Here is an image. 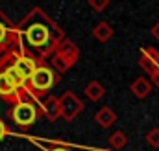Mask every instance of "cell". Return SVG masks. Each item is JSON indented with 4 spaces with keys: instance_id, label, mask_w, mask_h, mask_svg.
<instances>
[{
    "instance_id": "cell-9",
    "label": "cell",
    "mask_w": 159,
    "mask_h": 151,
    "mask_svg": "<svg viewBox=\"0 0 159 151\" xmlns=\"http://www.w3.org/2000/svg\"><path fill=\"white\" fill-rule=\"evenodd\" d=\"M26 140H30L41 151H76V148L72 144L59 142V140H43V138H35V136H28Z\"/></svg>"
},
{
    "instance_id": "cell-19",
    "label": "cell",
    "mask_w": 159,
    "mask_h": 151,
    "mask_svg": "<svg viewBox=\"0 0 159 151\" xmlns=\"http://www.w3.org/2000/svg\"><path fill=\"white\" fill-rule=\"evenodd\" d=\"M150 33H152V37L156 39V41H159V20L152 26V30H150Z\"/></svg>"
},
{
    "instance_id": "cell-4",
    "label": "cell",
    "mask_w": 159,
    "mask_h": 151,
    "mask_svg": "<svg viewBox=\"0 0 159 151\" xmlns=\"http://www.w3.org/2000/svg\"><path fill=\"white\" fill-rule=\"evenodd\" d=\"M48 59H50V67H52L56 72L63 74V72L70 70V68L78 63L80 48L69 37H65L59 44H57V48L54 50V54H52Z\"/></svg>"
},
{
    "instance_id": "cell-7",
    "label": "cell",
    "mask_w": 159,
    "mask_h": 151,
    "mask_svg": "<svg viewBox=\"0 0 159 151\" xmlns=\"http://www.w3.org/2000/svg\"><path fill=\"white\" fill-rule=\"evenodd\" d=\"M0 100H4L9 105H15L20 100H34V98L26 92H20L9 76L6 72H0Z\"/></svg>"
},
{
    "instance_id": "cell-1",
    "label": "cell",
    "mask_w": 159,
    "mask_h": 151,
    "mask_svg": "<svg viewBox=\"0 0 159 151\" xmlns=\"http://www.w3.org/2000/svg\"><path fill=\"white\" fill-rule=\"evenodd\" d=\"M17 32L22 54L32 55L39 63L46 61L54 54L57 44L67 37L57 22L41 7H32L24 15V19L17 24Z\"/></svg>"
},
{
    "instance_id": "cell-10",
    "label": "cell",
    "mask_w": 159,
    "mask_h": 151,
    "mask_svg": "<svg viewBox=\"0 0 159 151\" xmlns=\"http://www.w3.org/2000/svg\"><path fill=\"white\" fill-rule=\"evenodd\" d=\"M41 105V114L50 120V122H56L59 118V103H57V98L56 96H44L43 100H39Z\"/></svg>"
},
{
    "instance_id": "cell-14",
    "label": "cell",
    "mask_w": 159,
    "mask_h": 151,
    "mask_svg": "<svg viewBox=\"0 0 159 151\" xmlns=\"http://www.w3.org/2000/svg\"><path fill=\"white\" fill-rule=\"evenodd\" d=\"M83 94H85L87 100H91V101H100V100L104 98V94H106V88H104V85H102L100 81L93 79V81H89V83L85 85Z\"/></svg>"
},
{
    "instance_id": "cell-5",
    "label": "cell",
    "mask_w": 159,
    "mask_h": 151,
    "mask_svg": "<svg viewBox=\"0 0 159 151\" xmlns=\"http://www.w3.org/2000/svg\"><path fill=\"white\" fill-rule=\"evenodd\" d=\"M7 52H22L17 24L0 9V55Z\"/></svg>"
},
{
    "instance_id": "cell-8",
    "label": "cell",
    "mask_w": 159,
    "mask_h": 151,
    "mask_svg": "<svg viewBox=\"0 0 159 151\" xmlns=\"http://www.w3.org/2000/svg\"><path fill=\"white\" fill-rule=\"evenodd\" d=\"M139 67L146 72L148 79L154 81L156 76L159 72V50L152 48V46H146L141 54V59H139Z\"/></svg>"
},
{
    "instance_id": "cell-12",
    "label": "cell",
    "mask_w": 159,
    "mask_h": 151,
    "mask_svg": "<svg viewBox=\"0 0 159 151\" xmlns=\"http://www.w3.org/2000/svg\"><path fill=\"white\" fill-rule=\"evenodd\" d=\"M94 122L102 127V129H109L111 125H115L117 123V113L111 109V107H102V109H98V113L94 114Z\"/></svg>"
},
{
    "instance_id": "cell-13",
    "label": "cell",
    "mask_w": 159,
    "mask_h": 151,
    "mask_svg": "<svg viewBox=\"0 0 159 151\" xmlns=\"http://www.w3.org/2000/svg\"><path fill=\"white\" fill-rule=\"evenodd\" d=\"M113 35H115V30L111 28V24L107 20H102L93 28V37L98 42H107V41L113 39Z\"/></svg>"
},
{
    "instance_id": "cell-11",
    "label": "cell",
    "mask_w": 159,
    "mask_h": 151,
    "mask_svg": "<svg viewBox=\"0 0 159 151\" xmlns=\"http://www.w3.org/2000/svg\"><path fill=\"white\" fill-rule=\"evenodd\" d=\"M152 81L148 79V77H137L135 81H131V85H129V90H131V94L137 98V100H144V98H148V94L152 92Z\"/></svg>"
},
{
    "instance_id": "cell-6",
    "label": "cell",
    "mask_w": 159,
    "mask_h": 151,
    "mask_svg": "<svg viewBox=\"0 0 159 151\" xmlns=\"http://www.w3.org/2000/svg\"><path fill=\"white\" fill-rule=\"evenodd\" d=\"M57 103H59V118H65L67 122L76 120L85 109V103L72 90H65L61 96H57Z\"/></svg>"
},
{
    "instance_id": "cell-15",
    "label": "cell",
    "mask_w": 159,
    "mask_h": 151,
    "mask_svg": "<svg viewBox=\"0 0 159 151\" xmlns=\"http://www.w3.org/2000/svg\"><path fill=\"white\" fill-rule=\"evenodd\" d=\"M109 148L113 151H119V149H122L126 144H128V135L124 133V131H115L109 138Z\"/></svg>"
},
{
    "instance_id": "cell-18",
    "label": "cell",
    "mask_w": 159,
    "mask_h": 151,
    "mask_svg": "<svg viewBox=\"0 0 159 151\" xmlns=\"http://www.w3.org/2000/svg\"><path fill=\"white\" fill-rule=\"evenodd\" d=\"M7 135H9V125H7L4 120H0V142H2Z\"/></svg>"
},
{
    "instance_id": "cell-3",
    "label": "cell",
    "mask_w": 159,
    "mask_h": 151,
    "mask_svg": "<svg viewBox=\"0 0 159 151\" xmlns=\"http://www.w3.org/2000/svg\"><path fill=\"white\" fill-rule=\"evenodd\" d=\"M9 116H11L13 123H15L20 131L30 129L41 116H43V114H41L39 100H20V101H17L15 105H11Z\"/></svg>"
},
{
    "instance_id": "cell-20",
    "label": "cell",
    "mask_w": 159,
    "mask_h": 151,
    "mask_svg": "<svg viewBox=\"0 0 159 151\" xmlns=\"http://www.w3.org/2000/svg\"><path fill=\"white\" fill-rule=\"evenodd\" d=\"M154 83H157V87H159V72H157V76H156V79H154Z\"/></svg>"
},
{
    "instance_id": "cell-21",
    "label": "cell",
    "mask_w": 159,
    "mask_h": 151,
    "mask_svg": "<svg viewBox=\"0 0 159 151\" xmlns=\"http://www.w3.org/2000/svg\"><path fill=\"white\" fill-rule=\"evenodd\" d=\"M96 151H113V149H96Z\"/></svg>"
},
{
    "instance_id": "cell-2",
    "label": "cell",
    "mask_w": 159,
    "mask_h": 151,
    "mask_svg": "<svg viewBox=\"0 0 159 151\" xmlns=\"http://www.w3.org/2000/svg\"><path fill=\"white\" fill-rule=\"evenodd\" d=\"M61 81V74L56 72L50 63H39L37 68L32 72V76L26 81V90L34 100H43L50 94V90Z\"/></svg>"
},
{
    "instance_id": "cell-17",
    "label": "cell",
    "mask_w": 159,
    "mask_h": 151,
    "mask_svg": "<svg viewBox=\"0 0 159 151\" xmlns=\"http://www.w3.org/2000/svg\"><path fill=\"white\" fill-rule=\"evenodd\" d=\"M87 2H89V7L93 11H96V13L106 11L109 7V4H111V0H87Z\"/></svg>"
},
{
    "instance_id": "cell-16",
    "label": "cell",
    "mask_w": 159,
    "mask_h": 151,
    "mask_svg": "<svg viewBox=\"0 0 159 151\" xmlns=\"http://www.w3.org/2000/svg\"><path fill=\"white\" fill-rule=\"evenodd\" d=\"M146 142H148L150 148L159 149V127H154V129H150L146 133Z\"/></svg>"
}]
</instances>
